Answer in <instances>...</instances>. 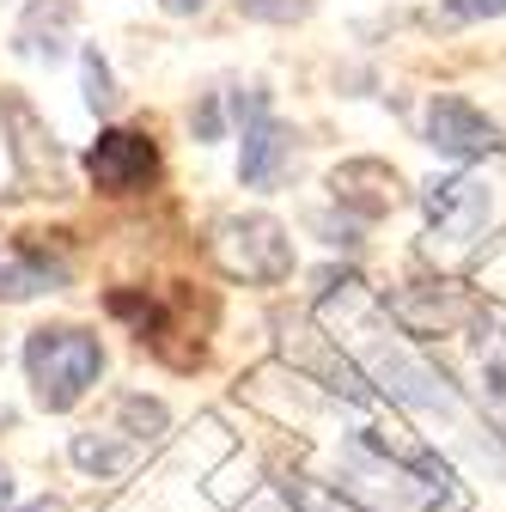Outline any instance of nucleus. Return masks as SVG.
<instances>
[{
	"label": "nucleus",
	"mask_w": 506,
	"mask_h": 512,
	"mask_svg": "<svg viewBox=\"0 0 506 512\" xmlns=\"http://www.w3.org/2000/svg\"><path fill=\"white\" fill-rule=\"evenodd\" d=\"M25 372H31V384H37V403L49 409V415H61V409H74L92 384H98V372H104V348H98V336H86V330H37L31 342H25Z\"/></svg>",
	"instance_id": "1"
},
{
	"label": "nucleus",
	"mask_w": 506,
	"mask_h": 512,
	"mask_svg": "<svg viewBox=\"0 0 506 512\" xmlns=\"http://www.w3.org/2000/svg\"><path fill=\"white\" fill-rule=\"evenodd\" d=\"M214 256L232 281H287L293 269V244L269 214H250V220H220L214 232Z\"/></svg>",
	"instance_id": "2"
},
{
	"label": "nucleus",
	"mask_w": 506,
	"mask_h": 512,
	"mask_svg": "<svg viewBox=\"0 0 506 512\" xmlns=\"http://www.w3.org/2000/svg\"><path fill=\"white\" fill-rule=\"evenodd\" d=\"M86 171H92V183L104 196H135V189H147L153 171H159V147L147 135H135V128H104L92 141V153H86Z\"/></svg>",
	"instance_id": "3"
},
{
	"label": "nucleus",
	"mask_w": 506,
	"mask_h": 512,
	"mask_svg": "<svg viewBox=\"0 0 506 512\" xmlns=\"http://www.w3.org/2000/svg\"><path fill=\"white\" fill-rule=\"evenodd\" d=\"M427 147L433 153H446V159H458V165H470V159H488V153H500V128L470 104V98H433L427 104Z\"/></svg>",
	"instance_id": "4"
},
{
	"label": "nucleus",
	"mask_w": 506,
	"mask_h": 512,
	"mask_svg": "<svg viewBox=\"0 0 506 512\" xmlns=\"http://www.w3.org/2000/svg\"><path fill=\"white\" fill-rule=\"evenodd\" d=\"M0 116H7V135H13V159H19V177L31 189H61V159L49 147V128L37 122V110L19 98V92H0Z\"/></svg>",
	"instance_id": "5"
},
{
	"label": "nucleus",
	"mask_w": 506,
	"mask_h": 512,
	"mask_svg": "<svg viewBox=\"0 0 506 512\" xmlns=\"http://www.w3.org/2000/svg\"><path fill=\"white\" fill-rule=\"evenodd\" d=\"M427 214H433V232L452 238V244H470L488 220V183L476 177H446L427 189Z\"/></svg>",
	"instance_id": "6"
},
{
	"label": "nucleus",
	"mask_w": 506,
	"mask_h": 512,
	"mask_svg": "<svg viewBox=\"0 0 506 512\" xmlns=\"http://www.w3.org/2000/svg\"><path fill=\"white\" fill-rule=\"evenodd\" d=\"M293 171V135L281 122L257 116V122H244V159H238V177L250 189H275L281 177Z\"/></svg>",
	"instance_id": "7"
},
{
	"label": "nucleus",
	"mask_w": 506,
	"mask_h": 512,
	"mask_svg": "<svg viewBox=\"0 0 506 512\" xmlns=\"http://www.w3.org/2000/svg\"><path fill=\"white\" fill-rule=\"evenodd\" d=\"M330 189H336V202L354 208L360 220L391 214V202H397V177L378 165V159H354V165H342V171L330 177Z\"/></svg>",
	"instance_id": "8"
},
{
	"label": "nucleus",
	"mask_w": 506,
	"mask_h": 512,
	"mask_svg": "<svg viewBox=\"0 0 506 512\" xmlns=\"http://www.w3.org/2000/svg\"><path fill=\"white\" fill-rule=\"evenodd\" d=\"M68 269L43 263V256H0V299H31L43 287H61Z\"/></svg>",
	"instance_id": "9"
},
{
	"label": "nucleus",
	"mask_w": 506,
	"mask_h": 512,
	"mask_svg": "<svg viewBox=\"0 0 506 512\" xmlns=\"http://www.w3.org/2000/svg\"><path fill=\"white\" fill-rule=\"evenodd\" d=\"M74 464H80V470H122V464H129V445H110V439L80 433V439H74Z\"/></svg>",
	"instance_id": "10"
},
{
	"label": "nucleus",
	"mask_w": 506,
	"mask_h": 512,
	"mask_svg": "<svg viewBox=\"0 0 506 512\" xmlns=\"http://www.w3.org/2000/svg\"><path fill=\"white\" fill-rule=\"evenodd\" d=\"M244 19H263V25H293L311 13V0H238Z\"/></svg>",
	"instance_id": "11"
},
{
	"label": "nucleus",
	"mask_w": 506,
	"mask_h": 512,
	"mask_svg": "<svg viewBox=\"0 0 506 512\" xmlns=\"http://www.w3.org/2000/svg\"><path fill=\"white\" fill-rule=\"evenodd\" d=\"M110 68H104V61H98V49H86V104L92 110H110Z\"/></svg>",
	"instance_id": "12"
},
{
	"label": "nucleus",
	"mask_w": 506,
	"mask_h": 512,
	"mask_svg": "<svg viewBox=\"0 0 506 512\" xmlns=\"http://www.w3.org/2000/svg\"><path fill=\"white\" fill-rule=\"evenodd\" d=\"M458 13H470V19H500L506 13V0H452Z\"/></svg>",
	"instance_id": "13"
},
{
	"label": "nucleus",
	"mask_w": 506,
	"mask_h": 512,
	"mask_svg": "<svg viewBox=\"0 0 506 512\" xmlns=\"http://www.w3.org/2000/svg\"><path fill=\"white\" fill-rule=\"evenodd\" d=\"M299 506H305V512H360L354 500H336V494H305Z\"/></svg>",
	"instance_id": "14"
},
{
	"label": "nucleus",
	"mask_w": 506,
	"mask_h": 512,
	"mask_svg": "<svg viewBox=\"0 0 506 512\" xmlns=\"http://www.w3.org/2000/svg\"><path fill=\"white\" fill-rule=\"evenodd\" d=\"M196 128H202V141H214V135H220V110L202 104V110H196Z\"/></svg>",
	"instance_id": "15"
},
{
	"label": "nucleus",
	"mask_w": 506,
	"mask_h": 512,
	"mask_svg": "<svg viewBox=\"0 0 506 512\" xmlns=\"http://www.w3.org/2000/svg\"><path fill=\"white\" fill-rule=\"evenodd\" d=\"M165 7H171V13H202L208 0H165Z\"/></svg>",
	"instance_id": "16"
},
{
	"label": "nucleus",
	"mask_w": 506,
	"mask_h": 512,
	"mask_svg": "<svg viewBox=\"0 0 506 512\" xmlns=\"http://www.w3.org/2000/svg\"><path fill=\"white\" fill-rule=\"evenodd\" d=\"M7 500H13V476H7V470H0V506H7Z\"/></svg>",
	"instance_id": "17"
}]
</instances>
